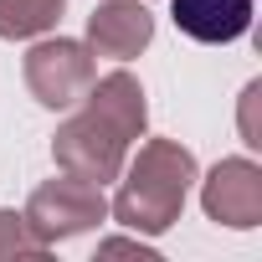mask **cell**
Returning <instances> with one entry per match:
<instances>
[{
  "label": "cell",
  "mask_w": 262,
  "mask_h": 262,
  "mask_svg": "<svg viewBox=\"0 0 262 262\" xmlns=\"http://www.w3.org/2000/svg\"><path fill=\"white\" fill-rule=\"evenodd\" d=\"M52 247L31 236L26 216L11 211V206H0V262H41Z\"/></svg>",
  "instance_id": "obj_10"
},
{
  "label": "cell",
  "mask_w": 262,
  "mask_h": 262,
  "mask_svg": "<svg viewBox=\"0 0 262 262\" xmlns=\"http://www.w3.org/2000/svg\"><path fill=\"white\" fill-rule=\"evenodd\" d=\"M155 41V16L139 0H103L88 16V52L108 62H134Z\"/></svg>",
  "instance_id": "obj_6"
},
{
  "label": "cell",
  "mask_w": 262,
  "mask_h": 262,
  "mask_svg": "<svg viewBox=\"0 0 262 262\" xmlns=\"http://www.w3.org/2000/svg\"><path fill=\"white\" fill-rule=\"evenodd\" d=\"M93 113H103L118 134L134 144V139H144V123H149V103H144V82L134 77V72H108V77H93V88H88V98H82Z\"/></svg>",
  "instance_id": "obj_8"
},
{
  "label": "cell",
  "mask_w": 262,
  "mask_h": 262,
  "mask_svg": "<svg viewBox=\"0 0 262 262\" xmlns=\"http://www.w3.org/2000/svg\"><path fill=\"white\" fill-rule=\"evenodd\" d=\"M62 11H67V0H0V36L36 41L62 21Z\"/></svg>",
  "instance_id": "obj_9"
},
{
  "label": "cell",
  "mask_w": 262,
  "mask_h": 262,
  "mask_svg": "<svg viewBox=\"0 0 262 262\" xmlns=\"http://www.w3.org/2000/svg\"><path fill=\"white\" fill-rule=\"evenodd\" d=\"M195 180H201V165L180 139H144L139 155L123 160L118 170V195L108 201V216L139 236H160L185 216Z\"/></svg>",
  "instance_id": "obj_1"
},
{
  "label": "cell",
  "mask_w": 262,
  "mask_h": 262,
  "mask_svg": "<svg viewBox=\"0 0 262 262\" xmlns=\"http://www.w3.org/2000/svg\"><path fill=\"white\" fill-rule=\"evenodd\" d=\"M77 108L82 113H72L52 134V160H57V170H67L77 180L108 185V180H118V170L128 160V139L118 134L103 113H93L88 103H77Z\"/></svg>",
  "instance_id": "obj_4"
},
{
  "label": "cell",
  "mask_w": 262,
  "mask_h": 262,
  "mask_svg": "<svg viewBox=\"0 0 262 262\" xmlns=\"http://www.w3.org/2000/svg\"><path fill=\"white\" fill-rule=\"evenodd\" d=\"M257 98H262V82H247L242 93V144H262V128H257Z\"/></svg>",
  "instance_id": "obj_12"
},
{
  "label": "cell",
  "mask_w": 262,
  "mask_h": 262,
  "mask_svg": "<svg viewBox=\"0 0 262 262\" xmlns=\"http://www.w3.org/2000/svg\"><path fill=\"white\" fill-rule=\"evenodd\" d=\"M26 226H31V236L36 242H47V247H57V242H72V236H88V231H98L103 221H108V195H103V185H93V180H77V175H52V180H41L31 195H26Z\"/></svg>",
  "instance_id": "obj_2"
},
{
  "label": "cell",
  "mask_w": 262,
  "mask_h": 262,
  "mask_svg": "<svg viewBox=\"0 0 262 262\" xmlns=\"http://www.w3.org/2000/svg\"><path fill=\"white\" fill-rule=\"evenodd\" d=\"M201 211L206 221L226 231H257L262 226V165L247 155L216 160L201 180Z\"/></svg>",
  "instance_id": "obj_5"
},
{
  "label": "cell",
  "mask_w": 262,
  "mask_h": 262,
  "mask_svg": "<svg viewBox=\"0 0 262 262\" xmlns=\"http://www.w3.org/2000/svg\"><path fill=\"white\" fill-rule=\"evenodd\" d=\"M98 257H139V262H160V252L134 231V236H103L98 242Z\"/></svg>",
  "instance_id": "obj_11"
},
{
  "label": "cell",
  "mask_w": 262,
  "mask_h": 262,
  "mask_svg": "<svg viewBox=\"0 0 262 262\" xmlns=\"http://www.w3.org/2000/svg\"><path fill=\"white\" fill-rule=\"evenodd\" d=\"M21 77H26V93L52 108V113H67L88 98L98 67H93V52L88 41H72V36H36L26 62H21Z\"/></svg>",
  "instance_id": "obj_3"
},
{
  "label": "cell",
  "mask_w": 262,
  "mask_h": 262,
  "mask_svg": "<svg viewBox=\"0 0 262 262\" xmlns=\"http://www.w3.org/2000/svg\"><path fill=\"white\" fill-rule=\"evenodd\" d=\"M252 11H257V0H170L175 31L201 41V47L242 41L252 31Z\"/></svg>",
  "instance_id": "obj_7"
}]
</instances>
